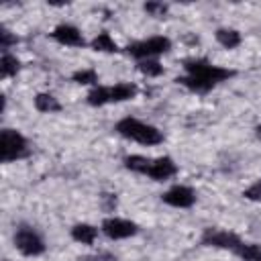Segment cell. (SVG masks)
<instances>
[{
	"instance_id": "6da1fadb",
	"label": "cell",
	"mask_w": 261,
	"mask_h": 261,
	"mask_svg": "<svg viewBox=\"0 0 261 261\" xmlns=\"http://www.w3.org/2000/svg\"><path fill=\"white\" fill-rule=\"evenodd\" d=\"M116 133L124 139H130L135 143H141V145H147V147H153V145H159L163 141V133L153 126V124H147V122H141L137 118H122L116 122Z\"/></svg>"
},
{
	"instance_id": "7a4b0ae2",
	"label": "cell",
	"mask_w": 261,
	"mask_h": 261,
	"mask_svg": "<svg viewBox=\"0 0 261 261\" xmlns=\"http://www.w3.org/2000/svg\"><path fill=\"white\" fill-rule=\"evenodd\" d=\"M184 69L188 75H194V77H200L212 86L228 80L234 75L232 69H226V67H220V65H214L210 63L208 59H186L184 61Z\"/></svg>"
},
{
	"instance_id": "3957f363",
	"label": "cell",
	"mask_w": 261,
	"mask_h": 261,
	"mask_svg": "<svg viewBox=\"0 0 261 261\" xmlns=\"http://www.w3.org/2000/svg\"><path fill=\"white\" fill-rule=\"evenodd\" d=\"M31 153L27 139L14 128H2L0 133V159L2 163H10L22 159Z\"/></svg>"
},
{
	"instance_id": "277c9868",
	"label": "cell",
	"mask_w": 261,
	"mask_h": 261,
	"mask_svg": "<svg viewBox=\"0 0 261 261\" xmlns=\"http://www.w3.org/2000/svg\"><path fill=\"white\" fill-rule=\"evenodd\" d=\"M171 49V41L167 37H149L145 41H137V43H130L126 47V53L139 61L143 59H153L157 55H163Z\"/></svg>"
},
{
	"instance_id": "5b68a950",
	"label": "cell",
	"mask_w": 261,
	"mask_h": 261,
	"mask_svg": "<svg viewBox=\"0 0 261 261\" xmlns=\"http://www.w3.org/2000/svg\"><path fill=\"white\" fill-rule=\"evenodd\" d=\"M14 247L27 255V257H37L45 251V243L41 239V234L37 230H33L31 226H18L14 232Z\"/></svg>"
},
{
	"instance_id": "8992f818",
	"label": "cell",
	"mask_w": 261,
	"mask_h": 261,
	"mask_svg": "<svg viewBox=\"0 0 261 261\" xmlns=\"http://www.w3.org/2000/svg\"><path fill=\"white\" fill-rule=\"evenodd\" d=\"M202 243L208 247H216V249H228L234 251L243 245V241L239 239V234L230 232V230H222V228H206L202 234Z\"/></svg>"
},
{
	"instance_id": "52a82bcc",
	"label": "cell",
	"mask_w": 261,
	"mask_h": 261,
	"mask_svg": "<svg viewBox=\"0 0 261 261\" xmlns=\"http://www.w3.org/2000/svg\"><path fill=\"white\" fill-rule=\"evenodd\" d=\"M102 232L108 237V239H128V237H135L139 232V226L133 222V220H126V218H118V216H110L102 222Z\"/></svg>"
},
{
	"instance_id": "ba28073f",
	"label": "cell",
	"mask_w": 261,
	"mask_h": 261,
	"mask_svg": "<svg viewBox=\"0 0 261 261\" xmlns=\"http://www.w3.org/2000/svg\"><path fill=\"white\" fill-rule=\"evenodd\" d=\"M161 200H163L167 206H173V208H190V206H194V202H196V194H194V190L188 188V186H173V188H169V190L161 196Z\"/></svg>"
},
{
	"instance_id": "9c48e42d",
	"label": "cell",
	"mask_w": 261,
	"mask_h": 261,
	"mask_svg": "<svg viewBox=\"0 0 261 261\" xmlns=\"http://www.w3.org/2000/svg\"><path fill=\"white\" fill-rule=\"evenodd\" d=\"M51 39L57 41L59 45H65V47H84V35L80 33L77 27L73 24H57L51 33Z\"/></svg>"
},
{
	"instance_id": "30bf717a",
	"label": "cell",
	"mask_w": 261,
	"mask_h": 261,
	"mask_svg": "<svg viewBox=\"0 0 261 261\" xmlns=\"http://www.w3.org/2000/svg\"><path fill=\"white\" fill-rule=\"evenodd\" d=\"M175 173H177V165H175V161L171 157H157V159L151 161V165H149L145 175H149L155 181H163V179L173 177Z\"/></svg>"
},
{
	"instance_id": "8fae6325",
	"label": "cell",
	"mask_w": 261,
	"mask_h": 261,
	"mask_svg": "<svg viewBox=\"0 0 261 261\" xmlns=\"http://www.w3.org/2000/svg\"><path fill=\"white\" fill-rule=\"evenodd\" d=\"M137 86L130 84V82H120V84H114V86H108V96H110V102H126V100H133L137 96Z\"/></svg>"
},
{
	"instance_id": "7c38bea8",
	"label": "cell",
	"mask_w": 261,
	"mask_h": 261,
	"mask_svg": "<svg viewBox=\"0 0 261 261\" xmlns=\"http://www.w3.org/2000/svg\"><path fill=\"white\" fill-rule=\"evenodd\" d=\"M96 237H98V228L88 224V222H80L71 228V239L82 243V245H92L96 241Z\"/></svg>"
},
{
	"instance_id": "4fadbf2b",
	"label": "cell",
	"mask_w": 261,
	"mask_h": 261,
	"mask_svg": "<svg viewBox=\"0 0 261 261\" xmlns=\"http://www.w3.org/2000/svg\"><path fill=\"white\" fill-rule=\"evenodd\" d=\"M35 108L39 112H49L51 114V112H59L61 110V104H59V100L53 94L41 92V94L35 96Z\"/></svg>"
},
{
	"instance_id": "5bb4252c",
	"label": "cell",
	"mask_w": 261,
	"mask_h": 261,
	"mask_svg": "<svg viewBox=\"0 0 261 261\" xmlns=\"http://www.w3.org/2000/svg\"><path fill=\"white\" fill-rule=\"evenodd\" d=\"M216 41L224 47V49H234V47H239L241 45V33L237 31V29H218L216 31Z\"/></svg>"
},
{
	"instance_id": "9a60e30c",
	"label": "cell",
	"mask_w": 261,
	"mask_h": 261,
	"mask_svg": "<svg viewBox=\"0 0 261 261\" xmlns=\"http://www.w3.org/2000/svg\"><path fill=\"white\" fill-rule=\"evenodd\" d=\"M92 49L94 51H100V53H116L118 51V45H116V41L108 33H98L92 39Z\"/></svg>"
},
{
	"instance_id": "2e32d148",
	"label": "cell",
	"mask_w": 261,
	"mask_h": 261,
	"mask_svg": "<svg viewBox=\"0 0 261 261\" xmlns=\"http://www.w3.org/2000/svg\"><path fill=\"white\" fill-rule=\"evenodd\" d=\"M177 82H179L184 88H188L190 92H196V94H206V92H210V90L214 88L212 84H208V82H204V80H200V77H194V75L177 77Z\"/></svg>"
},
{
	"instance_id": "e0dca14e",
	"label": "cell",
	"mask_w": 261,
	"mask_h": 261,
	"mask_svg": "<svg viewBox=\"0 0 261 261\" xmlns=\"http://www.w3.org/2000/svg\"><path fill=\"white\" fill-rule=\"evenodd\" d=\"M18 69H20V61L14 55L4 53L2 55V61H0V75L2 77H12V75L18 73Z\"/></svg>"
},
{
	"instance_id": "ac0fdd59",
	"label": "cell",
	"mask_w": 261,
	"mask_h": 261,
	"mask_svg": "<svg viewBox=\"0 0 261 261\" xmlns=\"http://www.w3.org/2000/svg\"><path fill=\"white\" fill-rule=\"evenodd\" d=\"M88 104H90V106H104V104H110L108 86H94V88L88 92Z\"/></svg>"
},
{
	"instance_id": "d6986e66",
	"label": "cell",
	"mask_w": 261,
	"mask_h": 261,
	"mask_svg": "<svg viewBox=\"0 0 261 261\" xmlns=\"http://www.w3.org/2000/svg\"><path fill=\"white\" fill-rule=\"evenodd\" d=\"M237 255L243 261H261V245L259 243H243L237 249Z\"/></svg>"
},
{
	"instance_id": "ffe728a7",
	"label": "cell",
	"mask_w": 261,
	"mask_h": 261,
	"mask_svg": "<svg viewBox=\"0 0 261 261\" xmlns=\"http://www.w3.org/2000/svg\"><path fill=\"white\" fill-rule=\"evenodd\" d=\"M151 165V159L143 157V155H126L124 157V167L130 169V171H137V173H147Z\"/></svg>"
},
{
	"instance_id": "44dd1931",
	"label": "cell",
	"mask_w": 261,
	"mask_h": 261,
	"mask_svg": "<svg viewBox=\"0 0 261 261\" xmlns=\"http://www.w3.org/2000/svg\"><path fill=\"white\" fill-rule=\"evenodd\" d=\"M137 67H139V71H141L143 75H147V77H157V75L163 73V65H161L159 61H155V59H143V61L137 63Z\"/></svg>"
},
{
	"instance_id": "7402d4cb",
	"label": "cell",
	"mask_w": 261,
	"mask_h": 261,
	"mask_svg": "<svg viewBox=\"0 0 261 261\" xmlns=\"http://www.w3.org/2000/svg\"><path fill=\"white\" fill-rule=\"evenodd\" d=\"M73 82L82 84V86H98V73L94 69H77L73 71Z\"/></svg>"
},
{
	"instance_id": "603a6c76",
	"label": "cell",
	"mask_w": 261,
	"mask_h": 261,
	"mask_svg": "<svg viewBox=\"0 0 261 261\" xmlns=\"http://www.w3.org/2000/svg\"><path fill=\"white\" fill-rule=\"evenodd\" d=\"M143 8H145V12H147L149 16L161 18V16L167 14V4H163V2H147Z\"/></svg>"
},
{
	"instance_id": "cb8c5ba5",
	"label": "cell",
	"mask_w": 261,
	"mask_h": 261,
	"mask_svg": "<svg viewBox=\"0 0 261 261\" xmlns=\"http://www.w3.org/2000/svg\"><path fill=\"white\" fill-rule=\"evenodd\" d=\"M16 41H18V39H16L8 29H2V31H0V47H2L4 53H8V49H10L12 45H16Z\"/></svg>"
},
{
	"instance_id": "d4e9b609",
	"label": "cell",
	"mask_w": 261,
	"mask_h": 261,
	"mask_svg": "<svg viewBox=\"0 0 261 261\" xmlns=\"http://www.w3.org/2000/svg\"><path fill=\"white\" fill-rule=\"evenodd\" d=\"M243 196H245L247 200H253V202L261 200V179H257L253 186H249V188L243 192Z\"/></svg>"
},
{
	"instance_id": "484cf974",
	"label": "cell",
	"mask_w": 261,
	"mask_h": 261,
	"mask_svg": "<svg viewBox=\"0 0 261 261\" xmlns=\"http://www.w3.org/2000/svg\"><path fill=\"white\" fill-rule=\"evenodd\" d=\"M80 261H116V257L110 255V253H98V255H86V257H80Z\"/></svg>"
},
{
	"instance_id": "4316f807",
	"label": "cell",
	"mask_w": 261,
	"mask_h": 261,
	"mask_svg": "<svg viewBox=\"0 0 261 261\" xmlns=\"http://www.w3.org/2000/svg\"><path fill=\"white\" fill-rule=\"evenodd\" d=\"M255 135H257V139H261V124L255 126Z\"/></svg>"
},
{
	"instance_id": "83f0119b",
	"label": "cell",
	"mask_w": 261,
	"mask_h": 261,
	"mask_svg": "<svg viewBox=\"0 0 261 261\" xmlns=\"http://www.w3.org/2000/svg\"><path fill=\"white\" fill-rule=\"evenodd\" d=\"M6 261H8V259H6Z\"/></svg>"
}]
</instances>
